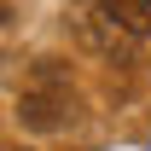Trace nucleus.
Segmentation results:
<instances>
[{
  "instance_id": "1",
  "label": "nucleus",
  "mask_w": 151,
  "mask_h": 151,
  "mask_svg": "<svg viewBox=\"0 0 151 151\" xmlns=\"http://www.w3.org/2000/svg\"><path fill=\"white\" fill-rule=\"evenodd\" d=\"M76 116H81V93H76L70 70L64 64H35L29 81L18 87V122L29 134H58Z\"/></svg>"
},
{
  "instance_id": "2",
  "label": "nucleus",
  "mask_w": 151,
  "mask_h": 151,
  "mask_svg": "<svg viewBox=\"0 0 151 151\" xmlns=\"http://www.w3.org/2000/svg\"><path fill=\"white\" fill-rule=\"evenodd\" d=\"M76 41H81V47H87V52H99V58H128L134 47H139V41L128 35V29H122V23L111 18V12H105V6H99V0H87V6H76Z\"/></svg>"
},
{
  "instance_id": "3",
  "label": "nucleus",
  "mask_w": 151,
  "mask_h": 151,
  "mask_svg": "<svg viewBox=\"0 0 151 151\" xmlns=\"http://www.w3.org/2000/svg\"><path fill=\"white\" fill-rule=\"evenodd\" d=\"M99 6H105L134 41H151V0H99Z\"/></svg>"
},
{
  "instance_id": "4",
  "label": "nucleus",
  "mask_w": 151,
  "mask_h": 151,
  "mask_svg": "<svg viewBox=\"0 0 151 151\" xmlns=\"http://www.w3.org/2000/svg\"><path fill=\"white\" fill-rule=\"evenodd\" d=\"M6 18H12V6H6V0H0V23H6Z\"/></svg>"
},
{
  "instance_id": "5",
  "label": "nucleus",
  "mask_w": 151,
  "mask_h": 151,
  "mask_svg": "<svg viewBox=\"0 0 151 151\" xmlns=\"http://www.w3.org/2000/svg\"><path fill=\"white\" fill-rule=\"evenodd\" d=\"M0 151H23V145H0Z\"/></svg>"
}]
</instances>
